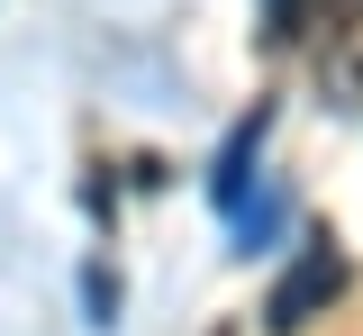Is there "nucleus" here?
I'll use <instances>...</instances> for the list:
<instances>
[{
    "label": "nucleus",
    "mask_w": 363,
    "mask_h": 336,
    "mask_svg": "<svg viewBox=\"0 0 363 336\" xmlns=\"http://www.w3.org/2000/svg\"><path fill=\"white\" fill-rule=\"evenodd\" d=\"M345 282H354L345 245H336V237H309L300 254H291V273L264 291V327H272V336H300L309 318H327V300H336Z\"/></svg>",
    "instance_id": "f257e3e1"
},
{
    "label": "nucleus",
    "mask_w": 363,
    "mask_h": 336,
    "mask_svg": "<svg viewBox=\"0 0 363 336\" xmlns=\"http://www.w3.org/2000/svg\"><path fill=\"white\" fill-rule=\"evenodd\" d=\"M264 128H272V109L255 100V118H236V137L218 145V164H209V200H218V209H236V200H245V164L264 155Z\"/></svg>",
    "instance_id": "f03ea898"
},
{
    "label": "nucleus",
    "mask_w": 363,
    "mask_h": 336,
    "mask_svg": "<svg viewBox=\"0 0 363 336\" xmlns=\"http://www.w3.org/2000/svg\"><path fill=\"white\" fill-rule=\"evenodd\" d=\"M82 291H91V327H109V309H118V282H109V273H91Z\"/></svg>",
    "instance_id": "7ed1b4c3"
},
{
    "label": "nucleus",
    "mask_w": 363,
    "mask_h": 336,
    "mask_svg": "<svg viewBox=\"0 0 363 336\" xmlns=\"http://www.w3.org/2000/svg\"><path fill=\"white\" fill-rule=\"evenodd\" d=\"M264 18H272V37H300V0H264Z\"/></svg>",
    "instance_id": "20e7f679"
},
{
    "label": "nucleus",
    "mask_w": 363,
    "mask_h": 336,
    "mask_svg": "<svg viewBox=\"0 0 363 336\" xmlns=\"http://www.w3.org/2000/svg\"><path fill=\"white\" fill-rule=\"evenodd\" d=\"M218 336H236V327H218Z\"/></svg>",
    "instance_id": "39448f33"
}]
</instances>
